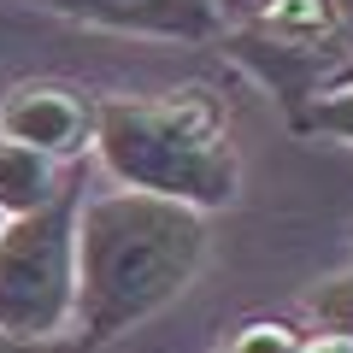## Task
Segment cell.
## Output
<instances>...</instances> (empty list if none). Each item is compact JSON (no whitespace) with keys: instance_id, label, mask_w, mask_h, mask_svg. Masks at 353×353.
<instances>
[{"instance_id":"2","label":"cell","mask_w":353,"mask_h":353,"mask_svg":"<svg viewBox=\"0 0 353 353\" xmlns=\"http://www.w3.org/2000/svg\"><path fill=\"white\" fill-rule=\"evenodd\" d=\"M94 153L118 189L159 194V201L194 206V212H218L241 189L230 112L201 83L171 88L159 101L106 94L101 124H94Z\"/></svg>"},{"instance_id":"13","label":"cell","mask_w":353,"mask_h":353,"mask_svg":"<svg viewBox=\"0 0 353 353\" xmlns=\"http://www.w3.org/2000/svg\"><path fill=\"white\" fill-rule=\"evenodd\" d=\"M248 6H253V0H218V12H224V30H230V24H236V18H241V12H248Z\"/></svg>"},{"instance_id":"14","label":"cell","mask_w":353,"mask_h":353,"mask_svg":"<svg viewBox=\"0 0 353 353\" xmlns=\"http://www.w3.org/2000/svg\"><path fill=\"white\" fill-rule=\"evenodd\" d=\"M347 83H353V65H347V71H341V83H336V88H347Z\"/></svg>"},{"instance_id":"8","label":"cell","mask_w":353,"mask_h":353,"mask_svg":"<svg viewBox=\"0 0 353 353\" xmlns=\"http://www.w3.org/2000/svg\"><path fill=\"white\" fill-rule=\"evenodd\" d=\"M306 341L312 330H301L294 318H248L224 341V353H306Z\"/></svg>"},{"instance_id":"3","label":"cell","mask_w":353,"mask_h":353,"mask_svg":"<svg viewBox=\"0 0 353 353\" xmlns=\"http://www.w3.org/2000/svg\"><path fill=\"white\" fill-rule=\"evenodd\" d=\"M224 48L301 118L353 65V0H253L224 30Z\"/></svg>"},{"instance_id":"9","label":"cell","mask_w":353,"mask_h":353,"mask_svg":"<svg viewBox=\"0 0 353 353\" xmlns=\"http://www.w3.org/2000/svg\"><path fill=\"white\" fill-rule=\"evenodd\" d=\"M306 318H312L324 336H347L353 341V265L347 271H330V277L306 294Z\"/></svg>"},{"instance_id":"5","label":"cell","mask_w":353,"mask_h":353,"mask_svg":"<svg viewBox=\"0 0 353 353\" xmlns=\"http://www.w3.org/2000/svg\"><path fill=\"white\" fill-rule=\"evenodd\" d=\"M94 124H101V101L59 77H24L0 101V136L24 141L59 165H77L83 153H94Z\"/></svg>"},{"instance_id":"10","label":"cell","mask_w":353,"mask_h":353,"mask_svg":"<svg viewBox=\"0 0 353 353\" xmlns=\"http://www.w3.org/2000/svg\"><path fill=\"white\" fill-rule=\"evenodd\" d=\"M289 124L301 130V136H330V141H341V148H353V83L318 94V101L306 106L301 118H289Z\"/></svg>"},{"instance_id":"12","label":"cell","mask_w":353,"mask_h":353,"mask_svg":"<svg viewBox=\"0 0 353 353\" xmlns=\"http://www.w3.org/2000/svg\"><path fill=\"white\" fill-rule=\"evenodd\" d=\"M306 353H353V341H347V336H324V330H312Z\"/></svg>"},{"instance_id":"11","label":"cell","mask_w":353,"mask_h":353,"mask_svg":"<svg viewBox=\"0 0 353 353\" xmlns=\"http://www.w3.org/2000/svg\"><path fill=\"white\" fill-rule=\"evenodd\" d=\"M0 353H94V341L83 330H71V336H18V330H0Z\"/></svg>"},{"instance_id":"1","label":"cell","mask_w":353,"mask_h":353,"mask_svg":"<svg viewBox=\"0 0 353 353\" xmlns=\"http://www.w3.org/2000/svg\"><path fill=\"white\" fill-rule=\"evenodd\" d=\"M206 212L136 189H106L77 218V330L94 347L148 324L194 283Z\"/></svg>"},{"instance_id":"7","label":"cell","mask_w":353,"mask_h":353,"mask_svg":"<svg viewBox=\"0 0 353 353\" xmlns=\"http://www.w3.org/2000/svg\"><path fill=\"white\" fill-rule=\"evenodd\" d=\"M77 189V171L48 153L24 148V141H6L0 136V224H12V218H36L48 212L53 201Z\"/></svg>"},{"instance_id":"4","label":"cell","mask_w":353,"mask_h":353,"mask_svg":"<svg viewBox=\"0 0 353 353\" xmlns=\"http://www.w3.org/2000/svg\"><path fill=\"white\" fill-rule=\"evenodd\" d=\"M77 218L83 189L36 218L0 224V330L71 336L77 330Z\"/></svg>"},{"instance_id":"6","label":"cell","mask_w":353,"mask_h":353,"mask_svg":"<svg viewBox=\"0 0 353 353\" xmlns=\"http://www.w3.org/2000/svg\"><path fill=\"white\" fill-rule=\"evenodd\" d=\"M41 12H59L71 24L118 30V36H153V41H212L224 36L218 0H24Z\"/></svg>"}]
</instances>
